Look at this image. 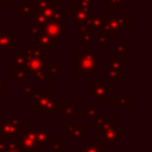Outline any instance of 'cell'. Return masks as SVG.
<instances>
[{"mask_svg":"<svg viewBox=\"0 0 152 152\" xmlns=\"http://www.w3.org/2000/svg\"><path fill=\"white\" fill-rule=\"evenodd\" d=\"M76 112H77V103L74 101H68V102H65L64 107H61L59 116H61V119H65L66 116L71 118V119H76V116H77Z\"/></svg>","mask_w":152,"mask_h":152,"instance_id":"obj_15","label":"cell"},{"mask_svg":"<svg viewBox=\"0 0 152 152\" xmlns=\"http://www.w3.org/2000/svg\"><path fill=\"white\" fill-rule=\"evenodd\" d=\"M97 48L99 49H107V48H109V38L106 37L102 32L97 33Z\"/></svg>","mask_w":152,"mask_h":152,"instance_id":"obj_30","label":"cell"},{"mask_svg":"<svg viewBox=\"0 0 152 152\" xmlns=\"http://www.w3.org/2000/svg\"><path fill=\"white\" fill-rule=\"evenodd\" d=\"M81 46H82L81 52L76 53V74L77 75L90 74L96 76L99 74L97 55L94 52L91 48H88L84 42L81 43Z\"/></svg>","mask_w":152,"mask_h":152,"instance_id":"obj_1","label":"cell"},{"mask_svg":"<svg viewBox=\"0 0 152 152\" xmlns=\"http://www.w3.org/2000/svg\"><path fill=\"white\" fill-rule=\"evenodd\" d=\"M27 76L25 68H14L11 66V80L12 81H25Z\"/></svg>","mask_w":152,"mask_h":152,"instance_id":"obj_22","label":"cell"},{"mask_svg":"<svg viewBox=\"0 0 152 152\" xmlns=\"http://www.w3.org/2000/svg\"><path fill=\"white\" fill-rule=\"evenodd\" d=\"M94 0H76V5L84 10H91Z\"/></svg>","mask_w":152,"mask_h":152,"instance_id":"obj_35","label":"cell"},{"mask_svg":"<svg viewBox=\"0 0 152 152\" xmlns=\"http://www.w3.org/2000/svg\"><path fill=\"white\" fill-rule=\"evenodd\" d=\"M131 50L126 46L125 43H116L114 45V53H115V57H125L126 53H129Z\"/></svg>","mask_w":152,"mask_h":152,"instance_id":"obj_27","label":"cell"},{"mask_svg":"<svg viewBox=\"0 0 152 152\" xmlns=\"http://www.w3.org/2000/svg\"><path fill=\"white\" fill-rule=\"evenodd\" d=\"M93 40H94V33H93L91 31H88V32L82 37V42H84L86 44L91 43Z\"/></svg>","mask_w":152,"mask_h":152,"instance_id":"obj_39","label":"cell"},{"mask_svg":"<svg viewBox=\"0 0 152 152\" xmlns=\"http://www.w3.org/2000/svg\"><path fill=\"white\" fill-rule=\"evenodd\" d=\"M93 14L94 13L91 10H84L78 7L76 4H72L70 6V25L72 27L83 26Z\"/></svg>","mask_w":152,"mask_h":152,"instance_id":"obj_8","label":"cell"},{"mask_svg":"<svg viewBox=\"0 0 152 152\" xmlns=\"http://www.w3.org/2000/svg\"><path fill=\"white\" fill-rule=\"evenodd\" d=\"M119 124H114L104 131H97V138L103 141L104 145H119Z\"/></svg>","mask_w":152,"mask_h":152,"instance_id":"obj_10","label":"cell"},{"mask_svg":"<svg viewBox=\"0 0 152 152\" xmlns=\"http://www.w3.org/2000/svg\"><path fill=\"white\" fill-rule=\"evenodd\" d=\"M49 65H50V59L48 57H44L43 59H26V72L32 75L36 71L39 70H45L49 71Z\"/></svg>","mask_w":152,"mask_h":152,"instance_id":"obj_12","label":"cell"},{"mask_svg":"<svg viewBox=\"0 0 152 152\" xmlns=\"http://www.w3.org/2000/svg\"><path fill=\"white\" fill-rule=\"evenodd\" d=\"M72 152H82V151H72Z\"/></svg>","mask_w":152,"mask_h":152,"instance_id":"obj_46","label":"cell"},{"mask_svg":"<svg viewBox=\"0 0 152 152\" xmlns=\"http://www.w3.org/2000/svg\"><path fill=\"white\" fill-rule=\"evenodd\" d=\"M2 121H4V118L1 116V114H0V128H1V125H2Z\"/></svg>","mask_w":152,"mask_h":152,"instance_id":"obj_44","label":"cell"},{"mask_svg":"<svg viewBox=\"0 0 152 152\" xmlns=\"http://www.w3.org/2000/svg\"><path fill=\"white\" fill-rule=\"evenodd\" d=\"M42 33H43V28H40L34 23H32L30 25L28 30H27V37H30V38H34V37H37V36H39Z\"/></svg>","mask_w":152,"mask_h":152,"instance_id":"obj_31","label":"cell"},{"mask_svg":"<svg viewBox=\"0 0 152 152\" xmlns=\"http://www.w3.org/2000/svg\"><path fill=\"white\" fill-rule=\"evenodd\" d=\"M0 10H1V4H0Z\"/></svg>","mask_w":152,"mask_h":152,"instance_id":"obj_47","label":"cell"},{"mask_svg":"<svg viewBox=\"0 0 152 152\" xmlns=\"http://www.w3.org/2000/svg\"><path fill=\"white\" fill-rule=\"evenodd\" d=\"M32 76L34 77V80L38 82L39 86H44V83L46 81L50 80V75H49V71H45V70H39V71H36L32 74Z\"/></svg>","mask_w":152,"mask_h":152,"instance_id":"obj_24","label":"cell"},{"mask_svg":"<svg viewBox=\"0 0 152 152\" xmlns=\"http://www.w3.org/2000/svg\"><path fill=\"white\" fill-rule=\"evenodd\" d=\"M87 27L94 33V32H102V27H103V15H99V14H93L89 20L87 21Z\"/></svg>","mask_w":152,"mask_h":152,"instance_id":"obj_16","label":"cell"},{"mask_svg":"<svg viewBox=\"0 0 152 152\" xmlns=\"http://www.w3.org/2000/svg\"><path fill=\"white\" fill-rule=\"evenodd\" d=\"M11 65L14 66V68H25L26 57L23 53L11 52Z\"/></svg>","mask_w":152,"mask_h":152,"instance_id":"obj_19","label":"cell"},{"mask_svg":"<svg viewBox=\"0 0 152 152\" xmlns=\"http://www.w3.org/2000/svg\"><path fill=\"white\" fill-rule=\"evenodd\" d=\"M32 6L28 5V0H23L21 4L17 6V14L20 17H30L32 15Z\"/></svg>","mask_w":152,"mask_h":152,"instance_id":"obj_20","label":"cell"},{"mask_svg":"<svg viewBox=\"0 0 152 152\" xmlns=\"http://www.w3.org/2000/svg\"><path fill=\"white\" fill-rule=\"evenodd\" d=\"M18 46V39L11 31H0V53H11Z\"/></svg>","mask_w":152,"mask_h":152,"instance_id":"obj_11","label":"cell"},{"mask_svg":"<svg viewBox=\"0 0 152 152\" xmlns=\"http://www.w3.org/2000/svg\"><path fill=\"white\" fill-rule=\"evenodd\" d=\"M23 129L21 120L19 119L18 114L12 113L10 118H4L0 128V138L1 140H17Z\"/></svg>","mask_w":152,"mask_h":152,"instance_id":"obj_2","label":"cell"},{"mask_svg":"<svg viewBox=\"0 0 152 152\" xmlns=\"http://www.w3.org/2000/svg\"><path fill=\"white\" fill-rule=\"evenodd\" d=\"M103 146L99 145V141L95 139H89L87 140V144L83 146L82 152H102Z\"/></svg>","mask_w":152,"mask_h":152,"instance_id":"obj_23","label":"cell"},{"mask_svg":"<svg viewBox=\"0 0 152 152\" xmlns=\"http://www.w3.org/2000/svg\"><path fill=\"white\" fill-rule=\"evenodd\" d=\"M50 146H51V151H52V152H59L61 150L65 148V146H64V145H62L59 141H56V140H55Z\"/></svg>","mask_w":152,"mask_h":152,"instance_id":"obj_38","label":"cell"},{"mask_svg":"<svg viewBox=\"0 0 152 152\" xmlns=\"http://www.w3.org/2000/svg\"><path fill=\"white\" fill-rule=\"evenodd\" d=\"M103 23L109 25L112 28L118 32H125L126 28L131 25L129 15H103Z\"/></svg>","mask_w":152,"mask_h":152,"instance_id":"obj_9","label":"cell"},{"mask_svg":"<svg viewBox=\"0 0 152 152\" xmlns=\"http://www.w3.org/2000/svg\"><path fill=\"white\" fill-rule=\"evenodd\" d=\"M126 0H108V10L109 11H119L120 7L125 4Z\"/></svg>","mask_w":152,"mask_h":152,"instance_id":"obj_33","label":"cell"},{"mask_svg":"<svg viewBox=\"0 0 152 152\" xmlns=\"http://www.w3.org/2000/svg\"><path fill=\"white\" fill-rule=\"evenodd\" d=\"M6 90H7V81L0 80V91H6Z\"/></svg>","mask_w":152,"mask_h":152,"instance_id":"obj_41","label":"cell"},{"mask_svg":"<svg viewBox=\"0 0 152 152\" xmlns=\"http://www.w3.org/2000/svg\"><path fill=\"white\" fill-rule=\"evenodd\" d=\"M88 31H90L88 27H87V25H83V26H78L77 27V30H76V36L78 37V38H82Z\"/></svg>","mask_w":152,"mask_h":152,"instance_id":"obj_36","label":"cell"},{"mask_svg":"<svg viewBox=\"0 0 152 152\" xmlns=\"http://www.w3.org/2000/svg\"><path fill=\"white\" fill-rule=\"evenodd\" d=\"M55 100V91H33L32 93V110L33 113H43L44 108Z\"/></svg>","mask_w":152,"mask_h":152,"instance_id":"obj_7","label":"cell"},{"mask_svg":"<svg viewBox=\"0 0 152 152\" xmlns=\"http://www.w3.org/2000/svg\"><path fill=\"white\" fill-rule=\"evenodd\" d=\"M65 128H66V133H69L72 137V139H75V140H80V139H82L83 135L87 134V129H84L81 124H76V125L68 124V125H65Z\"/></svg>","mask_w":152,"mask_h":152,"instance_id":"obj_17","label":"cell"},{"mask_svg":"<svg viewBox=\"0 0 152 152\" xmlns=\"http://www.w3.org/2000/svg\"><path fill=\"white\" fill-rule=\"evenodd\" d=\"M114 106L116 108H129L131 107V97L129 96H115L114 97Z\"/></svg>","mask_w":152,"mask_h":152,"instance_id":"obj_25","label":"cell"},{"mask_svg":"<svg viewBox=\"0 0 152 152\" xmlns=\"http://www.w3.org/2000/svg\"><path fill=\"white\" fill-rule=\"evenodd\" d=\"M53 4H56L55 0H33L32 1V11L43 12L48 7L52 6Z\"/></svg>","mask_w":152,"mask_h":152,"instance_id":"obj_21","label":"cell"},{"mask_svg":"<svg viewBox=\"0 0 152 152\" xmlns=\"http://www.w3.org/2000/svg\"><path fill=\"white\" fill-rule=\"evenodd\" d=\"M21 53L26 57V59H43L45 56L40 50L36 48H23Z\"/></svg>","mask_w":152,"mask_h":152,"instance_id":"obj_18","label":"cell"},{"mask_svg":"<svg viewBox=\"0 0 152 152\" xmlns=\"http://www.w3.org/2000/svg\"><path fill=\"white\" fill-rule=\"evenodd\" d=\"M115 72H118L120 76H124L126 74L125 69V57H113L108 59V68Z\"/></svg>","mask_w":152,"mask_h":152,"instance_id":"obj_14","label":"cell"},{"mask_svg":"<svg viewBox=\"0 0 152 152\" xmlns=\"http://www.w3.org/2000/svg\"><path fill=\"white\" fill-rule=\"evenodd\" d=\"M50 20L59 21V23H65V11H64V10H62V8L57 10V11L53 13V15L51 17V19H50Z\"/></svg>","mask_w":152,"mask_h":152,"instance_id":"obj_32","label":"cell"},{"mask_svg":"<svg viewBox=\"0 0 152 152\" xmlns=\"http://www.w3.org/2000/svg\"><path fill=\"white\" fill-rule=\"evenodd\" d=\"M104 120V115H103V113H101V112H99L96 115H95V118H94V122H93V128L94 129H97L99 127H100V125L102 124V121Z\"/></svg>","mask_w":152,"mask_h":152,"instance_id":"obj_34","label":"cell"},{"mask_svg":"<svg viewBox=\"0 0 152 152\" xmlns=\"http://www.w3.org/2000/svg\"><path fill=\"white\" fill-rule=\"evenodd\" d=\"M0 4H1V6L2 5L7 6V5H11L12 4V0H0Z\"/></svg>","mask_w":152,"mask_h":152,"instance_id":"obj_42","label":"cell"},{"mask_svg":"<svg viewBox=\"0 0 152 152\" xmlns=\"http://www.w3.org/2000/svg\"><path fill=\"white\" fill-rule=\"evenodd\" d=\"M6 152H21V151L19 150V147H17V148H12V150H7Z\"/></svg>","mask_w":152,"mask_h":152,"instance_id":"obj_43","label":"cell"},{"mask_svg":"<svg viewBox=\"0 0 152 152\" xmlns=\"http://www.w3.org/2000/svg\"><path fill=\"white\" fill-rule=\"evenodd\" d=\"M33 87L32 86H24L23 87V90H21V94L23 95H32L33 93Z\"/></svg>","mask_w":152,"mask_h":152,"instance_id":"obj_40","label":"cell"},{"mask_svg":"<svg viewBox=\"0 0 152 152\" xmlns=\"http://www.w3.org/2000/svg\"><path fill=\"white\" fill-rule=\"evenodd\" d=\"M87 96H89L93 102H108V83L104 81H93L90 86L87 87Z\"/></svg>","mask_w":152,"mask_h":152,"instance_id":"obj_3","label":"cell"},{"mask_svg":"<svg viewBox=\"0 0 152 152\" xmlns=\"http://www.w3.org/2000/svg\"><path fill=\"white\" fill-rule=\"evenodd\" d=\"M97 113H99L97 107H82L81 109L82 119H94Z\"/></svg>","mask_w":152,"mask_h":152,"instance_id":"obj_26","label":"cell"},{"mask_svg":"<svg viewBox=\"0 0 152 152\" xmlns=\"http://www.w3.org/2000/svg\"><path fill=\"white\" fill-rule=\"evenodd\" d=\"M17 141H18V147L21 152H34V151H43L44 150V147L38 145V142L36 141L34 134L27 128L21 131Z\"/></svg>","mask_w":152,"mask_h":152,"instance_id":"obj_4","label":"cell"},{"mask_svg":"<svg viewBox=\"0 0 152 152\" xmlns=\"http://www.w3.org/2000/svg\"><path fill=\"white\" fill-rule=\"evenodd\" d=\"M59 152H72V151H68L66 148H63V150H61Z\"/></svg>","mask_w":152,"mask_h":152,"instance_id":"obj_45","label":"cell"},{"mask_svg":"<svg viewBox=\"0 0 152 152\" xmlns=\"http://www.w3.org/2000/svg\"><path fill=\"white\" fill-rule=\"evenodd\" d=\"M32 43H33V48L40 50L44 55H45V53H49V52L51 51V49H53L55 45H56V43L52 42L49 37H46L44 33H42V34L34 37V38L32 39Z\"/></svg>","mask_w":152,"mask_h":152,"instance_id":"obj_13","label":"cell"},{"mask_svg":"<svg viewBox=\"0 0 152 152\" xmlns=\"http://www.w3.org/2000/svg\"><path fill=\"white\" fill-rule=\"evenodd\" d=\"M27 129H30L36 138V141L42 147L46 145H51L55 141V135L50 132L49 128H45L43 124H30L27 126Z\"/></svg>","mask_w":152,"mask_h":152,"instance_id":"obj_5","label":"cell"},{"mask_svg":"<svg viewBox=\"0 0 152 152\" xmlns=\"http://www.w3.org/2000/svg\"><path fill=\"white\" fill-rule=\"evenodd\" d=\"M33 23L36 24V25H38L40 28H43L45 25H46V23H48V20H46V18L40 13V12H38V11H33Z\"/></svg>","mask_w":152,"mask_h":152,"instance_id":"obj_29","label":"cell"},{"mask_svg":"<svg viewBox=\"0 0 152 152\" xmlns=\"http://www.w3.org/2000/svg\"><path fill=\"white\" fill-rule=\"evenodd\" d=\"M102 75H103L102 81H104L106 83H109V82L116 81V80L120 77V75H119L118 72H115V71H113V70H110V69H103Z\"/></svg>","mask_w":152,"mask_h":152,"instance_id":"obj_28","label":"cell"},{"mask_svg":"<svg viewBox=\"0 0 152 152\" xmlns=\"http://www.w3.org/2000/svg\"><path fill=\"white\" fill-rule=\"evenodd\" d=\"M43 33L49 37L52 42L59 43L62 38L66 36L65 33V23H59V21H53L49 20L46 25L43 27Z\"/></svg>","mask_w":152,"mask_h":152,"instance_id":"obj_6","label":"cell"},{"mask_svg":"<svg viewBox=\"0 0 152 152\" xmlns=\"http://www.w3.org/2000/svg\"><path fill=\"white\" fill-rule=\"evenodd\" d=\"M61 72V64L49 65V75H58Z\"/></svg>","mask_w":152,"mask_h":152,"instance_id":"obj_37","label":"cell"}]
</instances>
